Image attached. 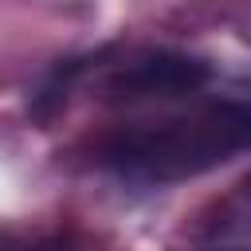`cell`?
<instances>
[{
	"label": "cell",
	"instance_id": "obj_1",
	"mask_svg": "<svg viewBox=\"0 0 251 251\" xmlns=\"http://www.w3.org/2000/svg\"><path fill=\"white\" fill-rule=\"evenodd\" d=\"M251 149V102H208L188 114L122 126L98 141L94 161L122 180L169 184L200 176Z\"/></svg>",
	"mask_w": 251,
	"mask_h": 251
},
{
	"label": "cell",
	"instance_id": "obj_2",
	"mask_svg": "<svg viewBox=\"0 0 251 251\" xmlns=\"http://www.w3.org/2000/svg\"><path fill=\"white\" fill-rule=\"evenodd\" d=\"M208 82V67L200 59L176 51H145L118 63L106 75V98L114 102H153V98H180Z\"/></svg>",
	"mask_w": 251,
	"mask_h": 251
},
{
	"label": "cell",
	"instance_id": "obj_3",
	"mask_svg": "<svg viewBox=\"0 0 251 251\" xmlns=\"http://www.w3.org/2000/svg\"><path fill=\"white\" fill-rule=\"evenodd\" d=\"M239 235H251V176L216 204V216L208 220L204 231V239H239Z\"/></svg>",
	"mask_w": 251,
	"mask_h": 251
}]
</instances>
